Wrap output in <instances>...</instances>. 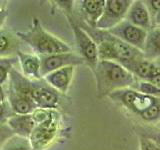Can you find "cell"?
Listing matches in <instances>:
<instances>
[{"instance_id":"16","label":"cell","mask_w":160,"mask_h":150,"mask_svg":"<svg viewBox=\"0 0 160 150\" xmlns=\"http://www.w3.org/2000/svg\"><path fill=\"white\" fill-rule=\"evenodd\" d=\"M15 107H16V110H17V111L21 112V113L27 112L28 110H29V108H30L28 102L24 101V100H20V101H18L16 104H15Z\"/></svg>"},{"instance_id":"11","label":"cell","mask_w":160,"mask_h":150,"mask_svg":"<svg viewBox=\"0 0 160 150\" xmlns=\"http://www.w3.org/2000/svg\"><path fill=\"white\" fill-rule=\"evenodd\" d=\"M137 91L148 96L160 98V88L148 81H141L137 85Z\"/></svg>"},{"instance_id":"6","label":"cell","mask_w":160,"mask_h":150,"mask_svg":"<svg viewBox=\"0 0 160 150\" xmlns=\"http://www.w3.org/2000/svg\"><path fill=\"white\" fill-rule=\"evenodd\" d=\"M76 35H77L78 42H79L80 47H81L84 56L86 57V59L90 63L95 64L97 62V57H98V50H97L96 45H95L92 40L84 32H82L81 30L77 29Z\"/></svg>"},{"instance_id":"22","label":"cell","mask_w":160,"mask_h":150,"mask_svg":"<svg viewBox=\"0 0 160 150\" xmlns=\"http://www.w3.org/2000/svg\"><path fill=\"white\" fill-rule=\"evenodd\" d=\"M1 113H2V107L0 106V115H1Z\"/></svg>"},{"instance_id":"1","label":"cell","mask_w":160,"mask_h":150,"mask_svg":"<svg viewBox=\"0 0 160 150\" xmlns=\"http://www.w3.org/2000/svg\"><path fill=\"white\" fill-rule=\"evenodd\" d=\"M98 70L99 85H101V90H104L105 92L124 89L135 83L134 75L121 64L115 61L102 60L99 63Z\"/></svg>"},{"instance_id":"18","label":"cell","mask_w":160,"mask_h":150,"mask_svg":"<svg viewBox=\"0 0 160 150\" xmlns=\"http://www.w3.org/2000/svg\"><path fill=\"white\" fill-rule=\"evenodd\" d=\"M7 45H8L7 39L5 38V37H3V36H0V51H1V50H4L5 48H6Z\"/></svg>"},{"instance_id":"17","label":"cell","mask_w":160,"mask_h":150,"mask_svg":"<svg viewBox=\"0 0 160 150\" xmlns=\"http://www.w3.org/2000/svg\"><path fill=\"white\" fill-rule=\"evenodd\" d=\"M26 67L31 70V71H36V69L38 68V64L36 61H34V60H29L26 63Z\"/></svg>"},{"instance_id":"14","label":"cell","mask_w":160,"mask_h":150,"mask_svg":"<svg viewBox=\"0 0 160 150\" xmlns=\"http://www.w3.org/2000/svg\"><path fill=\"white\" fill-rule=\"evenodd\" d=\"M140 146H141V150H159V148H160L158 145L150 138L149 139L141 138Z\"/></svg>"},{"instance_id":"4","label":"cell","mask_w":160,"mask_h":150,"mask_svg":"<svg viewBox=\"0 0 160 150\" xmlns=\"http://www.w3.org/2000/svg\"><path fill=\"white\" fill-rule=\"evenodd\" d=\"M114 34L115 37L119 38L125 43L137 48L139 50H144L145 42L147 38V31L142 28H139L128 21H123L115 27L111 28L109 31Z\"/></svg>"},{"instance_id":"9","label":"cell","mask_w":160,"mask_h":150,"mask_svg":"<svg viewBox=\"0 0 160 150\" xmlns=\"http://www.w3.org/2000/svg\"><path fill=\"white\" fill-rule=\"evenodd\" d=\"M84 7L90 15H92L94 18H97L98 16H101L104 11L105 1L87 0V1H84Z\"/></svg>"},{"instance_id":"10","label":"cell","mask_w":160,"mask_h":150,"mask_svg":"<svg viewBox=\"0 0 160 150\" xmlns=\"http://www.w3.org/2000/svg\"><path fill=\"white\" fill-rule=\"evenodd\" d=\"M71 71H72L71 68H65V69L60 70L57 73L52 75V78H51L52 83L60 88H64L68 84L70 75H71Z\"/></svg>"},{"instance_id":"8","label":"cell","mask_w":160,"mask_h":150,"mask_svg":"<svg viewBox=\"0 0 160 150\" xmlns=\"http://www.w3.org/2000/svg\"><path fill=\"white\" fill-rule=\"evenodd\" d=\"M39 47L42 51L46 53H53V52H63L68 50L66 46L59 42L55 41L54 39L48 36H45L39 40Z\"/></svg>"},{"instance_id":"20","label":"cell","mask_w":160,"mask_h":150,"mask_svg":"<svg viewBox=\"0 0 160 150\" xmlns=\"http://www.w3.org/2000/svg\"><path fill=\"white\" fill-rule=\"evenodd\" d=\"M151 140H153V141L156 143L158 146L160 147V133H158L157 135H155L154 137H152V139Z\"/></svg>"},{"instance_id":"21","label":"cell","mask_w":160,"mask_h":150,"mask_svg":"<svg viewBox=\"0 0 160 150\" xmlns=\"http://www.w3.org/2000/svg\"><path fill=\"white\" fill-rule=\"evenodd\" d=\"M5 74H6V72H5V70H4L3 68L0 67V81H2V80L4 79Z\"/></svg>"},{"instance_id":"7","label":"cell","mask_w":160,"mask_h":150,"mask_svg":"<svg viewBox=\"0 0 160 150\" xmlns=\"http://www.w3.org/2000/svg\"><path fill=\"white\" fill-rule=\"evenodd\" d=\"M143 52L150 59L160 57V28L154 29L147 34Z\"/></svg>"},{"instance_id":"13","label":"cell","mask_w":160,"mask_h":150,"mask_svg":"<svg viewBox=\"0 0 160 150\" xmlns=\"http://www.w3.org/2000/svg\"><path fill=\"white\" fill-rule=\"evenodd\" d=\"M67 59H69V57H65V56H53L51 58L47 59L46 63H45V66L48 69H55L58 68L59 66L66 61Z\"/></svg>"},{"instance_id":"3","label":"cell","mask_w":160,"mask_h":150,"mask_svg":"<svg viewBox=\"0 0 160 150\" xmlns=\"http://www.w3.org/2000/svg\"><path fill=\"white\" fill-rule=\"evenodd\" d=\"M133 1L129 0H110L105 2L104 11L99 19L98 26L107 29L113 28L123 21Z\"/></svg>"},{"instance_id":"12","label":"cell","mask_w":160,"mask_h":150,"mask_svg":"<svg viewBox=\"0 0 160 150\" xmlns=\"http://www.w3.org/2000/svg\"><path fill=\"white\" fill-rule=\"evenodd\" d=\"M33 96L36 98L38 101L42 102L46 105H51L56 101V97L52 93H50L45 90H37L33 92Z\"/></svg>"},{"instance_id":"15","label":"cell","mask_w":160,"mask_h":150,"mask_svg":"<svg viewBox=\"0 0 160 150\" xmlns=\"http://www.w3.org/2000/svg\"><path fill=\"white\" fill-rule=\"evenodd\" d=\"M146 3H148V5H146L149 13L152 12L154 13V15L157 13V11L160 10V0H153V1H147Z\"/></svg>"},{"instance_id":"5","label":"cell","mask_w":160,"mask_h":150,"mask_svg":"<svg viewBox=\"0 0 160 150\" xmlns=\"http://www.w3.org/2000/svg\"><path fill=\"white\" fill-rule=\"evenodd\" d=\"M127 21L139 28L148 30L151 28V17L149 10L143 1H133L127 12Z\"/></svg>"},{"instance_id":"2","label":"cell","mask_w":160,"mask_h":150,"mask_svg":"<svg viewBox=\"0 0 160 150\" xmlns=\"http://www.w3.org/2000/svg\"><path fill=\"white\" fill-rule=\"evenodd\" d=\"M111 94V97L115 100H118L124 106L131 109L135 113H138L140 116L156 104L160 98L148 96L142 94L136 90L132 89H119Z\"/></svg>"},{"instance_id":"19","label":"cell","mask_w":160,"mask_h":150,"mask_svg":"<svg viewBox=\"0 0 160 150\" xmlns=\"http://www.w3.org/2000/svg\"><path fill=\"white\" fill-rule=\"evenodd\" d=\"M154 22L156 25L160 26V10H159V11H157V13L154 15Z\"/></svg>"}]
</instances>
